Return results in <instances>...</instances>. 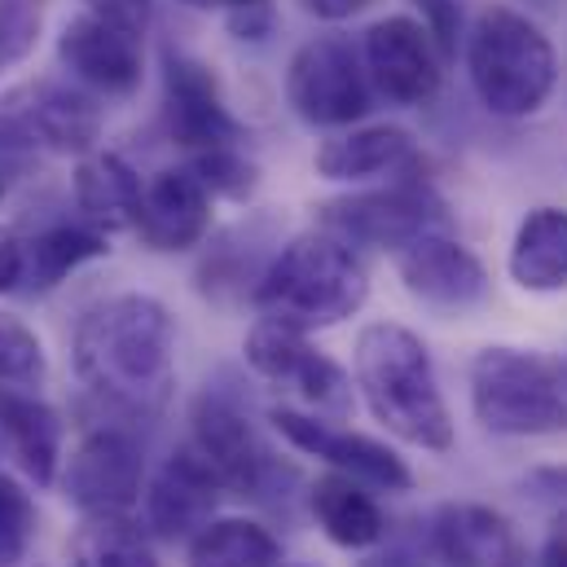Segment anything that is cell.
I'll use <instances>...</instances> for the list:
<instances>
[{
  "label": "cell",
  "instance_id": "obj_38",
  "mask_svg": "<svg viewBox=\"0 0 567 567\" xmlns=\"http://www.w3.org/2000/svg\"><path fill=\"white\" fill-rule=\"evenodd\" d=\"M185 9H203V13H243V9H256V4H269V0H176Z\"/></svg>",
  "mask_w": 567,
  "mask_h": 567
},
{
  "label": "cell",
  "instance_id": "obj_19",
  "mask_svg": "<svg viewBox=\"0 0 567 567\" xmlns=\"http://www.w3.org/2000/svg\"><path fill=\"white\" fill-rule=\"evenodd\" d=\"M431 550L449 567H528L519 528L484 502H444L431 515Z\"/></svg>",
  "mask_w": 567,
  "mask_h": 567
},
{
  "label": "cell",
  "instance_id": "obj_5",
  "mask_svg": "<svg viewBox=\"0 0 567 567\" xmlns=\"http://www.w3.org/2000/svg\"><path fill=\"white\" fill-rule=\"evenodd\" d=\"M471 410L493 435H559L567 431V361L511 343L480 348Z\"/></svg>",
  "mask_w": 567,
  "mask_h": 567
},
{
  "label": "cell",
  "instance_id": "obj_25",
  "mask_svg": "<svg viewBox=\"0 0 567 567\" xmlns=\"http://www.w3.org/2000/svg\"><path fill=\"white\" fill-rule=\"evenodd\" d=\"M106 234L93 225H49L35 238L22 243V286L27 290H53L66 282L80 265L106 256Z\"/></svg>",
  "mask_w": 567,
  "mask_h": 567
},
{
  "label": "cell",
  "instance_id": "obj_21",
  "mask_svg": "<svg viewBox=\"0 0 567 567\" xmlns=\"http://www.w3.org/2000/svg\"><path fill=\"white\" fill-rule=\"evenodd\" d=\"M414 163H419V145L396 124H365L343 137H330L312 158V167L326 181H374V176H396Z\"/></svg>",
  "mask_w": 567,
  "mask_h": 567
},
{
  "label": "cell",
  "instance_id": "obj_2",
  "mask_svg": "<svg viewBox=\"0 0 567 567\" xmlns=\"http://www.w3.org/2000/svg\"><path fill=\"white\" fill-rule=\"evenodd\" d=\"M352 379H357V392L365 396L370 414L396 440L426 449V453L453 449V414L444 405L431 352L410 326L370 321L357 334Z\"/></svg>",
  "mask_w": 567,
  "mask_h": 567
},
{
  "label": "cell",
  "instance_id": "obj_16",
  "mask_svg": "<svg viewBox=\"0 0 567 567\" xmlns=\"http://www.w3.org/2000/svg\"><path fill=\"white\" fill-rule=\"evenodd\" d=\"M392 256H396V274H401L405 290L426 308L466 312L488 295V269L480 265V256L440 229L410 238Z\"/></svg>",
  "mask_w": 567,
  "mask_h": 567
},
{
  "label": "cell",
  "instance_id": "obj_18",
  "mask_svg": "<svg viewBox=\"0 0 567 567\" xmlns=\"http://www.w3.org/2000/svg\"><path fill=\"white\" fill-rule=\"evenodd\" d=\"M220 497H225L220 475L207 466V457L194 444H185L145 488V524L167 542L194 537L207 519H216Z\"/></svg>",
  "mask_w": 567,
  "mask_h": 567
},
{
  "label": "cell",
  "instance_id": "obj_40",
  "mask_svg": "<svg viewBox=\"0 0 567 567\" xmlns=\"http://www.w3.org/2000/svg\"><path fill=\"white\" fill-rule=\"evenodd\" d=\"M4 189H9V185H4V172H0V198H4Z\"/></svg>",
  "mask_w": 567,
  "mask_h": 567
},
{
  "label": "cell",
  "instance_id": "obj_35",
  "mask_svg": "<svg viewBox=\"0 0 567 567\" xmlns=\"http://www.w3.org/2000/svg\"><path fill=\"white\" fill-rule=\"evenodd\" d=\"M308 18H317V22H343V18H352V13H361L370 0H295Z\"/></svg>",
  "mask_w": 567,
  "mask_h": 567
},
{
  "label": "cell",
  "instance_id": "obj_23",
  "mask_svg": "<svg viewBox=\"0 0 567 567\" xmlns=\"http://www.w3.org/2000/svg\"><path fill=\"white\" fill-rule=\"evenodd\" d=\"M0 440L35 484H53L58 480L62 419L40 392H4L0 396Z\"/></svg>",
  "mask_w": 567,
  "mask_h": 567
},
{
  "label": "cell",
  "instance_id": "obj_27",
  "mask_svg": "<svg viewBox=\"0 0 567 567\" xmlns=\"http://www.w3.org/2000/svg\"><path fill=\"white\" fill-rule=\"evenodd\" d=\"M71 567H158L133 515H84L71 537Z\"/></svg>",
  "mask_w": 567,
  "mask_h": 567
},
{
  "label": "cell",
  "instance_id": "obj_8",
  "mask_svg": "<svg viewBox=\"0 0 567 567\" xmlns=\"http://www.w3.org/2000/svg\"><path fill=\"white\" fill-rule=\"evenodd\" d=\"M247 365L278 383L286 392H295L308 410L330 414V419H348L352 414V379L339 361H330L321 348H312L308 330H295L286 321L260 317L243 343Z\"/></svg>",
  "mask_w": 567,
  "mask_h": 567
},
{
  "label": "cell",
  "instance_id": "obj_29",
  "mask_svg": "<svg viewBox=\"0 0 567 567\" xmlns=\"http://www.w3.org/2000/svg\"><path fill=\"white\" fill-rule=\"evenodd\" d=\"M189 167L198 172V181L207 185L212 198H251L256 194V181H260V167L247 158L243 145H220V150H203V154H189Z\"/></svg>",
  "mask_w": 567,
  "mask_h": 567
},
{
  "label": "cell",
  "instance_id": "obj_32",
  "mask_svg": "<svg viewBox=\"0 0 567 567\" xmlns=\"http://www.w3.org/2000/svg\"><path fill=\"white\" fill-rule=\"evenodd\" d=\"M419 22L426 27V35L435 40L440 58L457 53V35H462V4L457 0H414Z\"/></svg>",
  "mask_w": 567,
  "mask_h": 567
},
{
  "label": "cell",
  "instance_id": "obj_28",
  "mask_svg": "<svg viewBox=\"0 0 567 567\" xmlns=\"http://www.w3.org/2000/svg\"><path fill=\"white\" fill-rule=\"evenodd\" d=\"M49 379V357L40 334L13 317L0 312V396L4 392H40Z\"/></svg>",
  "mask_w": 567,
  "mask_h": 567
},
{
  "label": "cell",
  "instance_id": "obj_4",
  "mask_svg": "<svg viewBox=\"0 0 567 567\" xmlns=\"http://www.w3.org/2000/svg\"><path fill=\"white\" fill-rule=\"evenodd\" d=\"M466 75L484 111L502 120H528L550 102L559 84V58L550 35L528 13L493 4L466 35Z\"/></svg>",
  "mask_w": 567,
  "mask_h": 567
},
{
  "label": "cell",
  "instance_id": "obj_11",
  "mask_svg": "<svg viewBox=\"0 0 567 567\" xmlns=\"http://www.w3.org/2000/svg\"><path fill=\"white\" fill-rule=\"evenodd\" d=\"M189 444L220 475L225 493H238V497H269L278 475H286L278 457L269 453V444L260 440V431L251 426V419L234 401L212 396V392L194 405V440Z\"/></svg>",
  "mask_w": 567,
  "mask_h": 567
},
{
  "label": "cell",
  "instance_id": "obj_26",
  "mask_svg": "<svg viewBox=\"0 0 567 567\" xmlns=\"http://www.w3.org/2000/svg\"><path fill=\"white\" fill-rule=\"evenodd\" d=\"M189 567H278L282 564V542L256 524V519H207L189 537Z\"/></svg>",
  "mask_w": 567,
  "mask_h": 567
},
{
  "label": "cell",
  "instance_id": "obj_33",
  "mask_svg": "<svg viewBox=\"0 0 567 567\" xmlns=\"http://www.w3.org/2000/svg\"><path fill=\"white\" fill-rule=\"evenodd\" d=\"M84 9L89 13H97V18H111V22H120V27H128V31H142L154 22V0H84Z\"/></svg>",
  "mask_w": 567,
  "mask_h": 567
},
{
  "label": "cell",
  "instance_id": "obj_20",
  "mask_svg": "<svg viewBox=\"0 0 567 567\" xmlns=\"http://www.w3.org/2000/svg\"><path fill=\"white\" fill-rule=\"evenodd\" d=\"M308 506H312L317 528L339 550H370V546H379L388 537V515L374 502L370 484H361V480H352L343 471L321 475L308 488Z\"/></svg>",
  "mask_w": 567,
  "mask_h": 567
},
{
  "label": "cell",
  "instance_id": "obj_22",
  "mask_svg": "<svg viewBox=\"0 0 567 567\" xmlns=\"http://www.w3.org/2000/svg\"><path fill=\"white\" fill-rule=\"evenodd\" d=\"M142 176L111 150H89L75 167V207L84 216V225L115 234V229H133L137 225V207H142Z\"/></svg>",
  "mask_w": 567,
  "mask_h": 567
},
{
  "label": "cell",
  "instance_id": "obj_37",
  "mask_svg": "<svg viewBox=\"0 0 567 567\" xmlns=\"http://www.w3.org/2000/svg\"><path fill=\"white\" fill-rule=\"evenodd\" d=\"M542 497H567V466H542V471H533V480H528Z\"/></svg>",
  "mask_w": 567,
  "mask_h": 567
},
{
  "label": "cell",
  "instance_id": "obj_10",
  "mask_svg": "<svg viewBox=\"0 0 567 567\" xmlns=\"http://www.w3.org/2000/svg\"><path fill=\"white\" fill-rule=\"evenodd\" d=\"M142 484L145 453L124 426L89 431L62 471V493L80 515H128L142 502Z\"/></svg>",
  "mask_w": 567,
  "mask_h": 567
},
{
  "label": "cell",
  "instance_id": "obj_3",
  "mask_svg": "<svg viewBox=\"0 0 567 567\" xmlns=\"http://www.w3.org/2000/svg\"><path fill=\"white\" fill-rule=\"evenodd\" d=\"M365 299H370V274L361 256L326 229L290 238L256 282L260 317L286 321L308 334L357 317Z\"/></svg>",
  "mask_w": 567,
  "mask_h": 567
},
{
  "label": "cell",
  "instance_id": "obj_9",
  "mask_svg": "<svg viewBox=\"0 0 567 567\" xmlns=\"http://www.w3.org/2000/svg\"><path fill=\"white\" fill-rule=\"evenodd\" d=\"M0 137L9 145H40L49 154H89L102 137L97 102L58 80H31L0 97Z\"/></svg>",
  "mask_w": 567,
  "mask_h": 567
},
{
  "label": "cell",
  "instance_id": "obj_36",
  "mask_svg": "<svg viewBox=\"0 0 567 567\" xmlns=\"http://www.w3.org/2000/svg\"><path fill=\"white\" fill-rule=\"evenodd\" d=\"M537 567H567V511L550 524L546 546H542V555H537Z\"/></svg>",
  "mask_w": 567,
  "mask_h": 567
},
{
  "label": "cell",
  "instance_id": "obj_14",
  "mask_svg": "<svg viewBox=\"0 0 567 567\" xmlns=\"http://www.w3.org/2000/svg\"><path fill=\"white\" fill-rule=\"evenodd\" d=\"M163 115H167L172 142L185 145L189 154L247 142L243 124L234 120V111L220 93L216 71L185 53H172L163 66Z\"/></svg>",
  "mask_w": 567,
  "mask_h": 567
},
{
  "label": "cell",
  "instance_id": "obj_6",
  "mask_svg": "<svg viewBox=\"0 0 567 567\" xmlns=\"http://www.w3.org/2000/svg\"><path fill=\"white\" fill-rule=\"evenodd\" d=\"M286 102L312 128H352L374 106L361 49L348 35H312L286 66Z\"/></svg>",
  "mask_w": 567,
  "mask_h": 567
},
{
  "label": "cell",
  "instance_id": "obj_31",
  "mask_svg": "<svg viewBox=\"0 0 567 567\" xmlns=\"http://www.w3.org/2000/svg\"><path fill=\"white\" fill-rule=\"evenodd\" d=\"M40 22H44L40 0H0V71H9L35 49Z\"/></svg>",
  "mask_w": 567,
  "mask_h": 567
},
{
  "label": "cell",
  "instance_id": "obj_13",
  "mask_svg": "<svg viewBox=\"0 0 567 567\" xmlns=\"http://www.w3.org/2000/svg\"><path fill=\"white\" fill-rule=\"evenodd\" d=\"M269 419H274V426H278V435H282L286 444H295L308 457H321L330 471H343V475H352V480H361L370 488H383V493L414 488V475H410L405 457L396 449L361 435V431L334 426L326 423L321 414H303V410H290V405L274 410Z\"/></svg>",
  "mask_w": 567,
  "mask_h": 567
},
{
  "label": "cell",
  "instance_id": "obj_15",
  "mask_svg": "<svg viewBox=\"0 0 567 567\" xmlns=\"http://www.w3.org/2000/svg\"><path fill=\"white\" fill-rule=\"evenodd\" d=\"M58 62L80 89H93L106 97H128V93H137L145 71L142 31H128V27L84 9L58 35Z\"/></svg>",
  "mask_w": 567,
  "mask_h": 567
},
{
  "label": "cell",
  "instance_id": "obj_12",
  "mask_svg": "<svg viewBox=\"0 0 567 567\" xmlns=\"http://www.w3.org/2000/svg\"><path fill=\"white\" fill-rule=\"evenodd\" d=\"M361 62L374 93L392 106H426L440 93L444 58L423 22L410 13L379 18L361 40Z\"/></svg>",
  "mask_w": 567,
  "mask_h": 567
},
{
  "label": "cell",
  "instance_id": "obj_39",
  "mask_svg": "<svg viewBox=\"0 0 567 567\" xmlns=\"http://www.w3.org/2000/svg\"><path fill=\"white\" fill-rule=\"evenodd\" d=\"M370 567H419V564H410V559H374Z\"/></svg>",
  "mask_w": 567,
  "mask_h": 567
},
{
  "label": "cell",
  "instance_id": "obj_24",
  "mask_svg": "<svg viewBox=\"0 0 567 567\" xmlns=\"http://www.w3.org/2000/svg\"><path fill=\"white\" fill-rule=\"evenodd\" d=\"M511 282L533 295H555L567 286V212L533 207L511 243Z\"/></svg>",
  "mask_w": 567,
  "mask_h": 567
},
{
  "label": "cell",
  "instance_id": "obj_7",
  "mask_svg": "<svg viewBox=\"0 0 567 567\" xmlns=\"http://www.w3.org/2000/svg\"><path fill=\"white\" fill-rule=\"evenodd\" d=\"M444 225V203L431 189V181L396 172L388 189L374 194H352V198H334L321 207V229L343 238L348 247H383V251H401L410 238H419L426 229Z\"/></svg>",
  "mask_w": 567,
  "mask_h": 567
},
{
  "label": "cell",
  "instance_id": "obj_34",
  "mask_svg": "<svg viewBox=\"0 0 567 567\" xmlns=\"http://www.w3.org/2000/svg\"><path fill=\"white\" fill-rule=\"evenodd\" d=\"M22 286V238L0 225V295Z\"/></svg>",
  "mask_w": 567,
  "mask_h": 567
},
{
  "label": "cell",
  "instance_id": "obj_30",
  "mask_svg": "<svg viewBox=\"0 0 567 567\" xmlns=\"http://www.w3.org/2000/svg\"><path fill=\"white\" fill-rule=\"evenodd\" d=\"M35 537V502L31 493L0 471V567H13Z\"/></svg>",
  "mask_w": 567,
  "mask_h": 567
},
{
  "label": "cell",
  "instance_id": "obj_1",
  "mask_svg": "<svg viewBox=\"0 0 567 567\" xmlns=\"http://www.w3.org/2000/svg\"><path fill=\"white\" fill-rule=\"evenodd\" d=\"M75 379L120 419H158L176 388V321L154 295L97 299L71 339Z\"/></svg>",
  "mask_w": 567,
  "mask_h": 567
},
{
  "label": "cell",
  "instance_id": "obj_17",
  "mask_svg": "<svg viewBox=\"0 0 567 567\" xmlns=\"http://www.w3.org/2000/svg\"><path fill=\"white\" fill-rule=\"evenodd\" d=\"M150 251H189L212 229V194L189 163L163 167L142 185L137 225Z\"/></svg>",
  "mask_w": 567,
  "mask_h": 567
}]
</instances>
